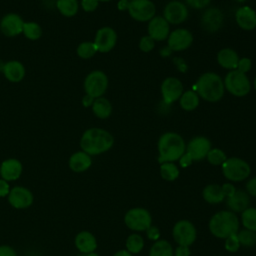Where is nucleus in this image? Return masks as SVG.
Listing matches in <instances>:
<instances>
[{"instance_id":"nucleus-1","label":"nucleus","mask_w":256,"mask_h":256,"mask_svg":"<svg viewBox=\"0 0 256 256\" xmlns=\"http://www.w3.org/2000/svg\"><path fill=\"white\" fill-rule=\"evenodd\" d=\"M114 143L113 136L101 128L87 129L80 140L82 150L88 155H98L108 151Z\"/></svg>"},{"instance_id":"nucleus-2","label":"nucleus","mask_w":256,"mask_h":256,"mask_svg":"<svg viewBox=\"0 0 256 256\" xmlns=\"http://www.w3.org/2000/svg\"><path fill=\"white\" fill-rule=\"evenodd\" d=\"M186 149L183 138L175 132H166L158 140V161L173 162L179 160Z\"/></svg>"},{"instance_id":"nucleus-3","label":"nucleus","mask_w":256,"mask_h":256,"mask_svg":"<svg viewBox=\"0 0 256 256\" xmlns=\"http://www.w3.org/2000/svg\"><path fill=\"white\" fill-rule=\"evenodd\" d=\"M197 94L208 102L219 101L224 94V83L221 77L213 72L202 74L196 82Z\"/></svg>"},{"instance_id":"nucleus-4","label":"nucleus","mask_w":256,"mask_h":256,"mask_svg":"<svg viewBox=\"0 0 256 256\" xmlns=\"http://www.w3.org/2000/svg\"><path fill=\"white\" fill-rule=\"evenodd\" d=\"M239 228L237 216L230 211H220L216 213L209 222L210 232L218 238H227L236 234Z\"/></svg>"},{"instance_id":"nucleus-5","label":"nucleus","mask_w":256,"mask_h":256,"mask_svg":"<svg viewBox=\"0 0 256 256\" xmlns=\"http://www.w3.org/2000/svg\"><path fill=\"white\" fill-rule=\"evenodd\" d=\"M224 88L232 95L243 97L250 92L251 84L245 73L236 69L229 71L223 81Z\"/></svg>"},{"instance_id":"nucleus-6","label":"nucleus","mask_w":256,"mask_h":256,"mask_svg":"<svg viewBox=\"0 0 256 256\" xmlns=\"http://www.w3.org/2000/svg\"><path fill=\"white\" fill-rule=\"evenodd\" d=\"M222 171L227 179L231 181H242L249 176L250 166L246 161L232 157L226 159L222 164Z\"/></svg>"},{"instance_id":"nucleus-7","label":"nucleus","mask_w":256,"mask_h":256,"mask_svg":"<svg viewBox=\"0 0 256 256\" xmlns=\"http://www.w3.org/2000/svg\"><path fill=\"white\" fill-rule=\"evenodd\" d=\"M108 78L106 74L100 70L89 73L84 80V90L87 95L95 98L101 97L107 90Z\"/></svg>"},{"instance_id":"nucleus-8","label":"nucleus","mask_w":256,"mask_h":256,"mask_svg":"<svg viewBox=\"0 0 256 256\" xmlns=\"http://www.w3.org/2000/svg\"><path fill=\"white\" fill-rule=\"evenodd\" d=\"M129 15L136 21H150L156 12L155 4L150 0H131L128 5Z\"/></svg>"},{"instance_id":"nucleus-9","label":"nucleus","mask_w":256,"mask_h":256,"mask_svg":"<svg viewBox=\"0 0 256 256\" xmlns=\"http://www.w3.org/2000/svg\"><path fill=\"white\" fill-rule=\"evenodd\" d=\"M128 228L135 231H144L151 226V215L144 208H133L124 217Z\"/></svg>"},{"instance_id":"nucleus-10","label":"nucleus","mask_w":256,"mask_h":256,"mask_svg":"<svg viewBox=\"0 0 256 256\" xmlns=\"http://www.w3.org/2000/svg\"><path fill=\"white\" fill-rule=\"evenodd\" d=\"M173 238L179 244L183 246L191 245L196 239V229L194 225L187 220L178 221L173 227Z\"/></svg>"},{"instance_id":"nucleus-11","label":"nucleus","mask_w":256,"mask_h":256,"mask_svg":"<svg viewBox=\"0 0 256 256\" xmlns=\"http://www.w3.org/2000/svg\"><path fill=\"white\" fill-rule=\"evenodd\" d=\"M117 41V34L111 27L100 28L95 35L94 45L98 52L107 53L112 50Z\"/></svg>"},{"instance_id":"nucleus-12","label":"nucleus","mask_w":256,"mask_h":256,"mask_svg":"<svg viewBox=\"0 0 256 256\" xmlns=\"http://www.w3.org/2000/svg\"><path fill=\"white\" fill-rule=\"evenodd\" d=\"M163 17L169 24H180L188 17L187 6L180 1H170L163 10Z\"/></svg>"},{"instance_id":"nucleus-13","label":"nucleus","mask_w":256,"mask_h":256,"mask_svg":"<svg viewBox=\"0 0 256 256\" xmlns=\"http://www.w3.org/2000/svg\"><path fill=\"white\" fill-rule=\"evenodd\" d=\"M183 93L181 81L175 77H167L161 85V94L166 104H171L178 100Z\"/></svg>"},{"instance_id":"nucleus-14","label":"nucleus","mask_w":256,"mask_h":256,"mask_svg":"<svg viewBox=\"0 0 256 256\" xmlns=\"http://www.w3.org/2000/svg\"><path fill=\"white\" fill-rule=\"evenodd\" d=\"M193 36L190 31L184 28L173 30L168 36V47L172 51H182L190 47Z\"/></svg>"},{"instance_id":"nucleus-15","label":"nucleus","mask_w":256,"mask_h":256,"mask_svg":"<svg viewBox=\"0 0 256 256\" xmlns=\"http://www.w3.org/2000/svg\"><path fill=\"white\" fill-rule=\"evenodd\" d=\"M211 149V143L209 139L203 136H197L191 139L186 147V150L192 160H202L208 154Z\"/></svg>"},{"instance_id":"nucleus-16","label":"nucleus","mask_w":256,"mask_h":256,"mask_svg":"<svg viewBox=\"0 0 256 256\" xmlns=\"http://www.w3.org/2000/svg\"><path fill=\"white\" fill-rule=\"evenodd\" d=\"M23 20L15 13L6 14L0 21L1 32L8 37H14L22 33L23 30Z\"/></svg>"},{"instance_id":"nucleus-17","label":"nucleus","mask_w":256,"mask_h":256,"mask_svg":"<svg viewBox=\"0 0 256 256\" xmlns=\"http://www.w3.org/2000/svg\"><path fill=\"white\" fill-rule=\"evenodd\" d=\"M170 34L169 23L162 16H154L148 23V35L154 41H163Z\"/></svg>"},{"instance_id":"nucleus-18","label":"nucleus","mask_w":256,"mask_h":256,"mask_svg":"<svg viewBox=\"0 0 256 256\" xmlns=\"http://www.w3.org/2000/svg\"><path fill=\"white\" fill-rule=\"evenodd\" d=\"M223 23V14L218 8L207 9L201 18L202 27L208 32H215L219 30Z\"/></svg>"},{"instance_id":"nucleus-19","label":"nucleus","mask_w":256,"mask_h":256,"mask_svg":"<svg viewBox=\"0 0 256 256\" xmlns=\"http://www.w3.org/2000/svg\"><path fill=\"white\" fill-rule=\"evenodd\" d=\"M8 200L10 204L18 209L29 207L33 202L32 193L23 187H15L9 192Z\"/></svg>"},{"instance_id":"nucleus-20","label":"nucleus","mask_w":256,"mask_h":256,"mask_svg":"<svg viewBox=\"0 0 256 256\" xmlns=\"http://www.w3.org/2000/svg\"><path fill=\"white\" fill-rule=\"evenodd\" d=\"M238 26L244 30H253L256 27V12L249 6L240 7L235 13Z\"/></svg>"},{"instance_id":"nucleus-21","label":"nucleus","mask_w":256,"mask_h":256,"mask_svg":"<svg viewBox=\"0 0 256 256\" xmlns=\"http://www.w3.org/2000/svg\"><path fill=\"white\" fill-rule=\"evenodd\" d=\"M22 172V165L16 159H7L2 162L0 174L4 180L12 181L19 178Z\"/></svg>"},{"instance_id":"nucleus-22","label":"nucleus","mask_w":256,"mask_h":256,"mask_svg":"<svg viewBox=\"0 0 256 256\" xmlns=\"http://www.w3.org/2000/svg\"><path fill=\"white\" fill-rule=\"evenodd\" d=\"M3 73L6 79L11 82H20L25 76L24 65L16 60L7 62L3 67Z\"/></svg>"},{"instance_id":"nucleus-23","label":"nucleus","mask_w":256,"mask_h":256,"mask_svg":"<svg viewBox=\"0 0 256 256\" xmlns=\"http://www.w3.org/2000/svg\"><path fill=\"white\" fill-rule=\"evenodd\" d=\"M217 61L221 67L229 70H234L237 68L239 57L233 49L224 48L218 52Z\"/></svg>"},{"instance_id":"nucleus-24","label":"nucleus","mask_w":256,"mask_h":256,"mask_svg":"<svg viewBox=\"0 0 256 256\" xmlns=\"http://www.w3.org/2000/svg\"><path fill=\"white\" fill-rule=\"evenodd\" d=\"M249 202V196L244 191L236 190L231 197L227 198L226 204L231 210L235 212H243L248 208Z\"/></svg>"},{"instance_id":"nucleus-25","label":"nucleus","mask_w":256,"mask_h":256,"mask_svg":"<svg viewBox=\"0 0 256 256\" xmlns=\"http://www.w3.org/2000/svg\"><path fill=\"white\" fill-rule=\"evenodd\" d=\"M75 244L76 247L83 253H92L96 247L97 242L95 237L87 231H82L79 234H77L75 238Z\"/></svg>"},{"instance_id":"nucleus-26","label":"nucleus","mask_w":256,"mask_h":256,"mask_svg":"<svg viewBox=\"0 0 256 256\" xmlns=\"http://www.w3.org/2000/svg\"><path fill=\"white\" fill-rule=\"evenodd\" d=\"M92 160L90 155L84 151L74 153L69 159V167L75 172H83L91 166Z\"/></svg>"},{"instance_id":"nucleus-27","label":"nucleus","mask_w":256,"mask_h":256,"mask_svg":"<svg viewBox=\"0 0 256 256\" xmlns=\"http://www.w3.org/2000/svg\"><path fill=\"white\" fill-rule=\"evenodd\" d=\"M92 111L96 117L106 119L111 115L112 105L106 98L99 97L94 100L92 104Z\"/></svg>"},{"instance_id":"nucleus-28","label":"nucleus","mask_w":256,"mask_h":256,"mask_svg":"<svg viewBox=\"0 0 256 256\" xmlns=\"http://www.w3.org/2000/svg\"><path fill=\"white\" fill-rule=\"evenodd\" d=\"M204 199L212 204L222 202L225 198V195L222 191V187L217 184H209L203 190Z\"/></svg>"},{"instance_id":"nucleus-29","label":"nucleus","mask_w":256,"mask_h":256,"mask_svg":"<svg viewBox=\"0 0 256 256\" xmlns=\"http://www.w3.org/2000/svg\"><path fill=\"white\" fill-rule=\"evenodd\" d=\"M179 99L180 106L185 111H192L199 105V95L193 90L183 92Z\"/></svg>"},{"instance_id":"nucleus-30","label":"nucleus","mask_w":256,"mask_h":256,"mask_svg":"<svg viewBox=\"0 0 256 256\" xmlns=\"http://www.w3.org/2000/svg\"><path fill=\"white\" fill-rule=\"evenodd\" d=\"M56 7L62 15L72 17L78 12L79 5L77 0H57Z\"/></svg>"},{"instance_id":"nucleus-31","label":"nucleus","mask_w":256,"mask_h":256,"mask_svg":"<svg viewBox=\"0 0 256 256\" xmlns=\"http://www.w3.org/2000/svg\"><path fill=\"white\" fill-rule=\"evenodd\" d=\"M149 256H173L171 245L165 240H159L151 247Z\"/></svg>"},{"instance_id":"nucleus-32","label":"nucleus","mask_w":256,"mask_h":256,"mask_svg":"<svg viewBox=\"0 0 256 256\" xmlns=\"http://www.w3.org/2000/svg\"><path fill=\"white\" fill-rule=\"evenodd\" d=\"M22 33L30 40H37L42 35V29L40 25L35 22H24Z\"/></svg>"},{"instance_id":"nucleus-33","label":"nucleus","mask_w":256,"mask_h":256,"mask_svg":"<svg viewBox=\"0 0 256 256\" xmlns=\"http://www.w3.org/2000/svg\"><path fill=\"white\" fill-rule=\"evenodd\" d=\"M160 173L163 179L167 181H173L179 176V169L172 162H164L161 164Z\"/></svg>"},{"instance_id":"nucleus-34","label":"nucleus","mask_w":256,"mask_h":256,"mask_svg":"<svg viewBox=\"0 0 256 256\" xmlns=\"http://www.w3.org/2000/svg\"><path fill=\"white\" fill-rule=\"evenodd\" d=\"M242 223L246 229L256 231V208H247L242 212Z\"/></svg>"},{"instance_id":"nucleus-35","label":"nucleus","mask_w":256,"mask_h":256,"mask_svg":"<svg viewBox=\"0 0 256 256\" xmlns=\"http://www.w3.org/2000/svg\"><path fill=\"white\" fill-rule=\"evenodd\" d=\"M144 246L143 238L139 234H131L126 240V248L130 253H138Z\"/></svg>"},{"instance_id":"nucleus-36","label":"nucleus","mask_w":256,"mask_h":256,"mask_svg":"<svg viewBox=\"0 0 256 256\" xmlns=\"http://www.w3.org/2000/svg\"><path fill=\"white\" fill-rule=\"evenodd\" d=\"M97 49L93 42H82L77 47V55L82 59H89L95 55Z\"/></svg>"},{"instance_id":"nucleus-37","label":"nucleus","mask_w":256,"mask_h":256,"mask_svg":"<svg viewBox=\"0 0 256 256\" xmlns=\"http://www.w3.org/2000/svg\"><path fill=\"white\" fill-rule=\"evenodd\" d=\"M240 245L246 246V247H252L256 245V232L251 230H242L237 234Z\"/></svg>"},{"instance_id":"nucleus-38","label":"nucleus","mask_w":256,"mask_h":256,"mask_svg":"<svg viewBox=\"0 0 256 256\" xmlns=\"http://www.w3.org/2000/svg\"><path fill=\"white\" fill-rule=\"evenodd\" d=\"M206 157H207L209 163L212 165H222L227 159L225 153L221 149H218V148L210 149V151L208 152Z\"/></svg>"},{"instance_id":"nucleus-39","label":"nucleus","mask_w":256,"mask_h":256,"mask_svg":"<svg viewBox=\"0 0 256 256\" xmlns=\"http://www.w3.org/2000/svg\"><path fill=\"white\" fill-rule=\"evenodd\" d=\"M225 248L230 252H236L240 247V242L237 234H233L225 238Z\"/></svg>"},{"instance_id":"nucleus-40","label":"nucleus","mask_w":256,"mask_h":256,"mask_svg":"<svg viewBox=\"0 0 256 256\" xmlns=\"http://www.w3.org/2000/svg\"><path fill=\"white\" fill-rule=\"evenodd\" d=\"M154 45H155V41L149 35L143 36L139 42V48L143 52H150L154 48Z\"/></svg>"},{"instance_id":"nucleus-41","label":"nucleus","mask_w":256,"mask_h":256,"mask_svg":"<svg viewBox=\"0 0 256 256\" xmlns=\"http://www.w3.org/2000/svg\"><path fill=\"white\" fill-rule=\"evenodd\" d=\"M251 66H252L251 60L249 58H247V57H244V58L239 59L236 70H238V71H240L242 73H246V72H248L251 69Z\"/></svg>"},{"instance_id":"nucleus-42","label":"nucleus","mask_w":256,"mask_h":256,"mask_svg":"<svg viewBox=\"0 0 256 256\" xmlns=\"http://www.w3.org/2000/svg\"><path fill=\"white\" fill-rule=\"evenodd\" d=\"M81 6L85 12H93L98 7L97 0H82Z\"/></svg>"},{"instance_id":"nucleus-43","label":"nucleus","mask_w":256,"mask_h":256,"mask_svg":"<svg viewBox=\"0 0 256 256\" xmlns=\"http://www.w3.org/2000/svg\"><path fill=\"white\" fill-rule=\"evenodd\" d=\"M186 4L195 9H202L209 5L211 0H185Z\"/></svg>"},{"instance_id":"nucleus-44","label":"nucleus","mask_w":256,"mask_h":256,"mask_svg":"<svg viewBox=\"0 0 256 256\" xmlns=\"http://www.w3.org/2000/svg\"><path fill=\"white\" fill-rule=\"evenodd\" d=\"M146 231H147V237L150 240H157L160 236V232H159V229L157 227L150 226Z\"/></svg>"},{"instance_id":"nucleus-45","label":"nucleus","mask_w":256,"mask_h":256,"mask_svg":"<svg viewBox=\"0 0 256 256\" xmlns=\"http://www.w3.org/2000/svg\"><path fill=\"white\" fill-rule=\"evenodd\" d=\"M221 187H222V191H223L225 197H227V198L231 197L235 193V191H236L235 187L232 184H229V183H226V184L222 185Z\"/></svg>"},{"instance_id":"nucleus-46","label":"nucleus","mask_w":256,"mask_h":256,"mask_svg":"<svg viewBox=\"0 0 256 256\" xmlns=\"http://www.w3.org/2000/svg\"><path fill=\"white\" fill-rule=\"evenodd\" d=\"M246 190L252 196H256V177L250 179L246 184Z\"/></svg>"},{"instance_id":"nucleus-47","label":"nucleus","mask_w":256,"mask_h":256,"mask_svg":"<svg viewBox=\"0 0 256 256\" xmlns=\"http://www.w3.org/2000/svg\"><path fill=\"white\" fill-rule=\"evenodd\" d=\"M192 161H193V160H192V158L190 157V155H189L188 153H184V154L180 157V159H179L180 166L183 167V168H186V167H188L189 165H191Z\"/></svg>"},{"instance_id":"nucleus-48","label":"nucleus","mask_w":256,"mask_h":256,"mask_svg":"<svg viewBox=\"0 0 256 256\" xmlns=\"http://www.w3.org/2000/svg\"><path fill=\"white\" fill-rule=\"evenodd\" d=\"M189 255H190V251L188 246L179 245L175 250V256H189Z\"/></svg>"},{"instance_id":"nucleus-49","label":"nucleus","mask_w":256,"mask_h":256,"mask_svg":"<svg viewBox=\"0 0 256 256\" xmlns=\"http://www.w3.org/2000/svg\"><path fill=\"white\" fill-rule=\"evenodd\" d=\"M0 256H16V252L9 246H0Z\"/></svg>"},{"instance_id":"nucleus-50","label":"nucleus","mask_w":256,"mask_h":256,"mask_svg":"<svg viewBox=\"0 0 256 256\" xmlns=\"http://www.w3.org/2000/svg\"><path fill=\"white\" fill-rule=\"evenodd\" d=\"M9 193V185L5 180H0V197H4Z\"/></svg>"},{"instance_id":"nucleus-51","label":"nucleus","mask_w":256,"mask_h":256,"mask_svg":"<svg viewBox=\"0 0 256 256\" xmlns=\"http://www.w3.org/2000/svg\"><path fill=\"white\" fill-rule=\"evenodd\" d=\"M93 102H94V98H93V97H91V96H89V95H87V94H86V95L83 97L82 103H83V105H84L85 107H89V106H92Z\"/></svg>"},{"instance_id":"nucleus-52","label":"nucleus","mask_w":256,"mask_h":256,"mask_svg":"<svg viewBox=\"0 0 256 256\" xmlns=\"http://www.w3.org/2000/svg\"><path fill=\"white\" fill-rule=\"evenodd\" d=\"M128 5H129V1L127 0H120L118 2V9L119 10H125V9H128Z\"/></svg>"},{"instance_id":"nucleus-53","label":"nucleus","mask_w":256,"mask_h":256,"mask_svg":"<svg viewBox=\"0 0 256 256\" xmlns=\"http://www.w3.org/2000/svg\"><path fill=\"white\" fill-rule=\"evenodd\" d=\"M113 256H132L131 253L129 251H126V250H120L118 252H116Z\"/></svg>"},{"instance_id":"nucleus-54","label":"nucleus","mask_w":256,"mask_h":256,"mask_svg":"<svg viewBox=\"0 0 256 256\" xmlns=\"http://www.w3.org/2000/svg\"><path fill=\"white\" fill-rule=\"evenodd\" d=\"M78 256H98V255L92 252V253H88V254H83V255H78Z\"/></svg>"},{"instance_id":"nucleus-55","label":"nucleus","mask_w":256,"mask_h":256,"mask_svg":"<svg viewBox=\"0 0 256 256\" xmlns=\"http://www.w3.org/2000/svg\"><path fill=\"white\" fill-rule=\"evenodd\" d=\"M254 88H255V90H256V77H255V79H254Z\"/></svg>"},{"instance_id":"nucleus-56","label":"nucleus","mask_w":256,"mask_h":256,"mask_svg":"<svg viewBox=\"0 0 256 256\" xmlns=\"http://www.w3.org/2000/svg\"><path fill=\"white\" fill-rule=\"evenodd\" d=\"M98 2L100 1V2H107V1H110V0H97Z\"/></svg>"},{"instance_id":"nucleus-57","label":"nucleus","mask_w":256,"mask_h":256,"mask_svg":"<svg viewBox=\"0 0 256 256\" xmlns=\"http://www.w3.org/2000/svg\"><path fill=\"white\" fill-rule=\"evenodd\" d=\"M237 2H244V1H246V0H236Z\"/></svg>"},{"instance_id":"nucleus-58","label":"nucleus","mask_w":256,"mask_h":256,"mask_svg":"<svg viewBox=\"0 0 256 256\" xmlns=\"http://www.w3.org/2000/svg\"><path fill=\"white\" fill-rule=\"evenodd\" d=\"M127 1H131V0H127Z\"/></svg>"}]
</instances>
